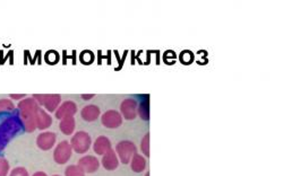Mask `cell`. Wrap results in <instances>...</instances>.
<instances>
[{
  "instance_id": "d4e9b609",
  "label": "cell",
  "mask_w": 283,
  "mask_h": 176,
  "mask_svg": "<svg viewBox=\"0 0 283 176\" xmlns=\"http://www.w3.org/2000/svg\"><path fill=\"white\" fill-rule=\"evenodd\" d=\"M84 55L80 56V61H82L83 63H92V61L93 59H94V56H93V53L90 52V51H85L83 52Z\"/></svg>"
},
{
  "instance_id": "ba28073f",
  "label": "cell",
  "mask_w": 283,
  "mask_h": 176,
  "mask_svg": "<svg viewBox=\"0 0 283 176\" xmlns=\"http://www.w3.org/2000/svg\"><path fill=\"white\" fill-rule=\"evenodd\" d=\"M137 108H139V103H137L136 100H134V98H126L120 105L121 117L126 118V120H134L137 117Z\"/></svg>"
},
{
  "instance_id": "e0dca14e",
  "label": "cell",
  "mask_w": 283,
  "mask_h": 176,
  "mask_svg": "<svg viewBox=\"0 0 283 176\" xmlns=\"http://www.w3.org/2000/svg\"><path fill=\"white\" fill-rule=\"evenodd\" d=\"M131 167L135 173H142L146 169V161L140 154H135L131 161Z\"/></svg>"
},
{
  "instance_id": "9a60e30c",
  "label": "cell",
  "mask_w": 283,
  "mask_h": 176,
  "mask_svg": "<svg viewBox=\"0 0 283 176\" xmlns=\"http://www.w3.org/2000/svg\"><path fill=\"white\" fill-rule=\"evenodd\" d=\"M100 108L94 104L86 105L85 108L82 109V112H80V117L84 121L86 122H94L99 118L100 117Z\"/></svg>"
},
{
  "instance_id": "603a6c76",
  "label": "cell",
  "mask_w": 283,
  "mask_h": 176,
  "mask_svg": "<svg viewBox=\"0 0 283 176\" xmlns=\"http://www.w3.org/2000/svg\"><path fill=\"white\" fill-rule=\"evenodd\" d=\"M9 162L5 157H0V176H7L9 173Z\"/></svg>"
},
{
  "instance_id": "5bb4252c",
  "label": "cell",
  "mask_w": 283,
  "mask_h": 176,
  "mask_svg": "<svg viewBox=\"0 0 283 176\" xmlns=\"http://www.w3.org/2000/svg\"><path fill=\"white\" fill-rule=\"evenodd\" d=\"M111 149V141L110 139L106 136H100L95 139L94 144H93V150L96 155L103 156L104 154Z\"/></svg>"
},
{
  "instance_id": "7402d4cb",
  "label": "cell",
  "mask_w": 283,
  "mask_h": 176,
  "mask_svg": "<svg viewBox=\"0 0 283 176\" xmlns=\"http://www.w3.org/2000/svg\"><path fill=\"white\" fill-rule=\"evenodd\" d=\"M194 61V55L189 50H185L180 53V62L184 64H189Z\"/></svg>"
},
{
  "instance_id": "83f0119b",
  "label": "cell",
  "mask_w": 283,
  "mask_h": 176,
  "mask_svg": "<svg viewBox=\"0 0 283 176\" xmlns=\"http://www.w3.org/2000/svg\"><path fill=\"white\" fill-rule=\"evenodd\" d=\"M32 176H48V175L47 173H44V172H35V173Z\"/></svg>"
},
{
  "instance_id": "8fae6325",
  "label": "cell",
  "mask_w": 283,
  "mask_h": 176,
  "mask_svg": "<svg viewBox=\"0 0 283 176\" xmlns=\"http://www.w3.org/2000/svg\"><path fill=\"white\" fill-rule=\"evenodd\" d=\"M78 166L83 170L84 173H94L99 170L100 167V162L99 159L91 156V155H87V156L82 157L78 161Z\"/></svg>"
},
{
  "instance_id": "5b68a950",
  "label": "cell",
  "mask_w": 283,
  "mask_h": 176,
  "mask_svg": "<svg viewBox=\"0 0 283 176\" xmlns=\"http://www.w3.org/2000/svg\"><path fill=\"white\" fill-rule=\"evenodd\" d=\"M34 100L38 102L39 105L43 106L44 109L47 110L48 112H56L57 109L59 108V105L62 104V96L60 95H42V94H39V95H33L32 96Z\"/></svg>"
},
{
  "instance_id": "6da1fadb",
  "label": "cell",
  "mask_w": 283,
  "mask_h": 176,
  "mask_svg": "<svg viewBox=\"0 0 283 176\" xmlns=\"http://www.w3.org/2000/svg\"><path fill=\"white\" fill-rule=\"evenodd\" d=\"M39 108L40 105L33 97H25L18 102V117L21 118L23 128L26 132H33L36 129L35 114Z\"/></svg>"
},
{
  "instance_id": "2e32d148",
  "label": "cell",
  "mask_w": 283,
  "mask_h": 176,
  "mask_svg": "<svg viewBox=\"0 0 283 176\" xmlns=\"http://www.w3.org/2000/svg\"><path fill=\"white\" fill-rule=\"evenodd\" d=\"M75 128H76V121L74 117H65L63 120H60L59 129L64 134H66V136H71V134L74 133Z\"/></svg>"
},
{
  "instance_id": "4316f807",
  "label": "cell",
  "mask_w": 283,
  "mask_h": 176,
  "mask_svg": "<svg viewBox=\"0 0 283 176\" xmlns=\"http://www.w3.org/2000/svg\"><path fill=\"white\" fill-rule=\"evenodd\" d=\"M94 97V95H90V94H85V95H82V100H84V101H88V100H91V98H93Z\"/></svg>"
},
{
  "instance_id": "484cf974",
  "label": "cell",
  "mask_w": 283,
  "mask_h": 176,
  "mask_svg": "<svg viewBox=\"0 0 283 176\" xmlns=\"http://www.w3.org/2000/svg\"><path fill=\"white\" fill-rule=\"evenodd\" d=\"M10 98H11V101L13 100L22 101V100H24V98H25V95H24V94H19V95H17V94H11Z\"/></svg>"
},
{
  "instance_id": "44dd1931",
  "label": "cell",
  "mask_w": 283,
  "mask_h": 176,
  "mask_svg": "<svg viewBox=\"0 0 283 176\" xmlns=\"http://www.w3.org/2000/svg\"><path fill=\"white\" fill-rule=\"evenodd\" d=\"M141 150L145 156L149 157V133H146L141 142Z\"/></svg>"
},
{
  "instance_id": "52a82bcc",
  "label": "cell",
  "mask_w": 283,
  "mask_h": 176,
  "mask_svg": "<svg viewBox=\"0 0 283 176\" xmlns=\"http://www.w3.org/2000/svg\"><path fill=\"white\" fill-rule=\"evenodd\" d=\"M101 122L108 129H117L123 124V117L116 110H109L101 117Z\"/></svg>"
},
{
  "instance_id": "f546056e",
  "label": "cell",
  "mask_w": 283,
  "mask_h": 176,
  "mask_svg": "<svg viewBox=\"0 0 283 176\" xmlns=\"http://www.w3.org/2000/svg\"><path fill=\"white\" fill-rule=\"evenodd\" d=\"M52 176H60V175H52Z\"/></svg>"
},
{
  "instance_id": "3957f363",
  "label": "cell",
  "mask_w": 283,
  "mask_h": 176,
  "mask_svg": "<svg viewBox=\"0 0 283 176\" xmlns=\"http://www.w3.org/2000/svg\"><path fill=\"white\" fill-rule=\"evenodd\" d=\"M70 142L72 150H74L75 153L85 154L91 148L92 139L86 131H77V132L72 136Z\"/></svg>"
},
{
  "instance_id": "4fadbf2b",
  "label": "cell",
  "mask_w": 283,
  "mask_h": 176,
  "mask_svg": "<svg viewBox=\"0 0 283 176\" xmlns=\"http://www.w3.org/2000/svg\"><path fill=\"white\" fill-rule=\"evenodd\" d=\"M102 166L107 171H115L118 169L119 166V158L117 156L115 149H110L107 151L106 154L102 156V161H101Z\"/></svg>"
},
{
  "instance_id": "7c38bea8",
  "label": "cell",
  "mask_w": 283,
  "mask_h": 176,
  "mask_svg": "<svg viewBox=\"0 0 283 176\" xmlns=\"http://www.w3.org/2000/svg\"><path fill=\"white\" fill-rule=\"evenodd\" d=\"M35 124L36 129L46 130L51 126L52 117L49 113L46 112V110L39 108L35 114Z\"/></svg>"
},
{
  "instance_id": "7a4b0ae2",
  "label": "cell",
  "mask_w": 283,
  "mask_h": 176,
  "mask_svg": "<svg viewBox=\"0 0 283 176\" xmlns=\"http://www.w3.org/2000/svg\"><path fill=\"white\" fill-rule=\"evenodd\" d=\"M23 128L22 121L17 114H11L6 118H3L0 123V151L5 149L8 142L13 139L16 134Z\"/></svg>"
},
{
  "instance_id": "cb8c5ba5",
  "label": "cell",
  "mask_w": 283,
  "mask_h": 176,
  "mask_svg": "<svg viewBox=\"0 0 283 176\" xmlns=\"http://www.w3.org/2000/svg\"><path fill=\"white\" fill-rule=\"evenodd\" d=\"M9 176H30L25 167H15L10 171Z\"/></svg>"
},
{
  "instance_id": "277c9868",
  "label": "cell",
  "mask_w": 283,
  "mask_h": 176,
  "mask_svg": "<svg viewBox=\"0 0 283 176\" xmlns=\"http://www.w3.org/2000/svg\"><path fill=\"white\" fill-rule=\"evenodd\" d=\"M115 151H116L117 156H118L119 158V162L126 165V164L131 163L133 156H134L135 154H137V148H136V145L133 141L123 140L117 144Z\"/></svg>"
},
{
  "instance_id": "30bf717a",
  "label": "cell",
  "mask_w": 283,
  "mask_h": 176,
  "mask_svg": "<svg viewBox=\"0 0 283 176\" xmlns=\"http://www.w3.org/2000/svg\"><path fill=\"white\" fill-rule=\"evenodd\" d=\"M77 113V105L72 101H65L64 103L59 105V108L56 111V117L58 120H63L65 117H74Z\"/></svg>"
},
{
  "instance_id": "d6986e66",
  "label": "cell",
  "mask_w": 283,
  "mask_h": 176,
  "mask_svg": "<svg viewBox=\"0 0 283 176\" xmlns=\"http://www.w3.org/2000/svg\"><path fill=\"white\" fill-rule=\"evenodd\" d=\"M15 110L14 102L9 98H2L0 100V113L3 112H13Z\"/></svg>"
},
{
  "instance_id": "ac0fdd59",
  "label": "cell",
  "mask_w": 283,
  "mask_h": 176,
  "mask_svg": "<svg viewBox=\"0 0 283 176\" xmlns=\"http://www.w3.org/2000/svg\"><path fill=\"white\" fill-rule=\"evenodd\" d=\"M137 116H140L142 120H144V121L149 120V96L148 95L139 104V108H137Z\"/></svg>"
},
{
  "instance_id": "ffe728a7",
  "label": "cell",
  "mask_w": 283,
  "mask_h": 176,
  "mask_svg": "<svg viewBox=\"0 0 283 176\" xmlns=\"http://www.w3.org/2000/svg\"><path fill=\"white\" fill-rule=\"evenodd\" d=\"M65 176H85V173L78 165H71L65 171Z\"/></svg>"
},
{
  "instance_id": "8992f818",
  "label": "cell",
  "mask_w": 283,
  "mask_h": 176,
  "mask_svg": "<svg viewBox=\"0 0 283 176\" xmlns=\"http://www.w3.org/2000/svg\"><path fill=\"white\" fill-rule=\"evenodd\" d=\"M72 154V148L71 146V142L67 140H64L59 142L54 151V159L57 164L59 165H64L68 161H70Z\"/></svg>"
},
{
  "instance_id": "9c48e42d",
  "label": "cell",
  "mask_w": 283,
  "mask_h": 176,
  "mask_svg": "<svg viewBox=\"0 0 283 176\" xmlns=\"http://www.w3.org/2000/svg\"><path fill=\"white\" fill-rule=\"evenodd\" d=\"M57 141V136L55 132L51 131H46V132L40 133L38 138H36V146L41 150H50L55 147Z\"/></svg>"
},
{
  "instance_id": "f1b7e54d",
  "label": "cell",
  "mask_w": 283,
  "mask_h": 176,
  "mask_svg": "<svg viewBox=\"0 0 283 176\" xmlns=\"http://www.w3.org/2000/svg\"><path fill=\"white\" fill-rule=\"evenodd\" d=\"M145 176H149V172H147V173H146V175H145Z\"/></svg>"
}]
</instances>
